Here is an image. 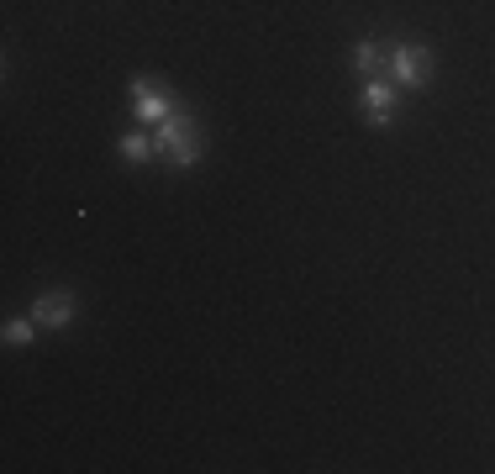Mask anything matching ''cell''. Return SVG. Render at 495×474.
<instances>
[{"instance_id":"7","label":"cell","mask_w":495,"mask_h":474,"mask_svg":"<svg viewBox=\"0 0 495 474\" xmlns=\"http://www.w3.org/2000/svg\"><path fill=\"white\" fill-rule=\"evenodd\" d=\"M32 332H37V316H32V321H5V343L11 348L32 343Z\"/></svg>"},{"instance_id":"6","label":"cell","mask_w":495,"mask_h":474,"mask_svg":"<svg viewBox=\"0 0 495 474\" xmlns=\"http://www.w3.org/2000/svg\"><path fill=\"white\" fill-rule=\"evenodd\" d=\"M148 153H158V143L148 137V132H126V137H122V158H132V163H143Z\"/></svg>"},{"instance_id":"5","label":"cell","mask_w":495,"mask_h":474,"mask_svg":"<svg viewBox=\"0 0 495 474\" xmlns=\"http://www.w3.org/2000/svg\"><path fill=\"white\" fill-rule=\"evenodd\" d=\"M364 111H369L374 126H390V85H364Z\"/></svg>"},{"instance_id":"3","label":"cell","mask_w":495,"mask_h":474,"mask_svg":"<svg viewBox=\"0 0 495 474\" xmlns=\"http://www.w3.org/2000/svg\"><path fill=\"white\" fill-rule=\"evenodd\" d=\"M32 316H37V327H69V321L79 316V301H74L69 290H48V295H37Z\"/></svg>"},{"instance_id":"8","label":"cell","mask_w":495,"mask_h":474,"mask_svg":"<svg viewBox=\"0 0 495 474\" xmlns=\"http://www.w3.org/2000/svg\"><path fill=\"white\" fill-rule=\"evenodd\" d=\"M353 63H359V69L369 74L374 63H379V48H374V42H359V48H353Z\"/></svg>"},{"instance_id":"4","label":"cell","mask_w":495,"mask_h":474,"mask_svg":"<svg viewBox=\"0 0 495 474\" xmlns=\"http://www.w3.org/2000/svg\"><path fill=\"white\" fill-rule=\"evenodd\" d=\"M132 100H137L143 122H169L174 116V100L163 90H154V79H132Z\"/></svg>"},{"instance_id":"1","label":"cell","mask_w":495,"mask_h":474,"mask_svg":"<svg viewBox=\"0 0 495 474\" xmlns=\"http://www.w3.org/2000/svg\"><path fill=\"white\" fill-rule=\"evenodd\" d=\"M158 153L169 158V163H195V158L206 153V137H201V126H195V116H185V111H174L169 122H158Z\"/></svg>"},{"instance_id":"2","label":"cell","mask_w":495,"mask_h":474,"mask_svg":"<svg viewBox=\"0 0 495 474\" xmlns=\"http://www.w3.org/2000/svg\"><path fill=\"white\" fill-rule=\"evenodd\" d=\"M390 69H396V79H401V85L427 90V85H433V48H422V42H401V48H396V59H390Z\"/></svg>"}]
</instances>
